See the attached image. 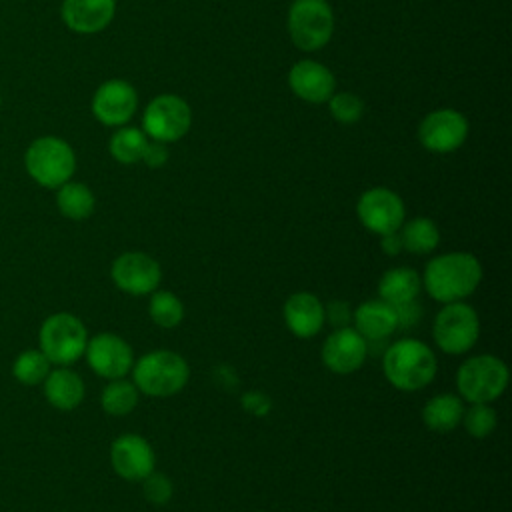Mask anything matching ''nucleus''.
I'll return each instance as SVG.
<instances>
[{
  "label": "nucleus",
  "instance_id": "obj_1",
  "mask_svg": "<svg viewBox=\"0 0 512 512\" xmlns=\"http://www.w3.org/2000/svg\"><path fill=\"white\" fill-rule=\"evenodd\" d=\"M420 278L422 288L436 302H462L480 286L482 264L474 254L454 250L434 256Z\"/></svg>",
  "mask_w": 512,
  "mask_h": 512
},
{
  "label": "nucleus",
  "instance_id": "obj_2",
  "mask_svg": "<svg viewBox=\"0 0 512 512\" xmlns=\"http://www.w3.org/2000/svg\"><path fill=\"white\" fill-rule=\"evenodd\" d=\"M382 372L396 390L416 392L436 378L438 360L426 342L400 338L382 352Z\"/></svg>",
  "mask_w": 512,
  "mask_h": 512
},
{
  "label": "nucleus",
  "instance_id": "obj_3",
  "mask_svg": "<svg viewBox=\"0 0 512 512\" xmlns=\"http://www.w3.org/2000/svg\"><path fill=\"white\" fill-rule=\"evenodd\" d=\"M132 382L138 392L150 398H168L178 394L190 378V366L178 352L152 350L132 364Z\"/></svg>",
  "mask_w": 512,
  "mask_h": 512
},
{
  "label": "nucleus",
  "instance_id": "obj_4",
  "mask_svg": "<svg viewBox=\"0 0 512 512\" xmlns=\"http://www.w3.org/2000/svg\"><path fill=\"white\" fill-rule=\"evenodd\" d=\"M24 168L36 184L56 190L72 180L76 172V154L64 138L40 136L28 144L24 152Z\"/></svg>",
  "mask_w": 512,
  "mask_h": 512
},
{
  "label": "nucleus",
  "instance_id": "obj_5",
  "mask_svg": "<svg viewBox=\"0 0 512 512\" xmlns=\"http://www.w3.org/2000/svg\"><path fill=\"white\" fill-rule=\"evenodd\" d=\"M506 386L508 366L494 354H476L458 366L456 390L470 404H490L504 394Z\"/></svg>",
  "mask_w": 512,
  "mask_h": 512
},
{
  "label": "nucleus",
  "instance_id": "obj_6",
  "mask_svg": "<svg viewBox=\"0 0 512 512\" xmlns=\"http://www.w3.org/2000/svg\"><path fill=\"white\" fill-rule=\"evenodd\" d=\"M88 330L84 322L70 312L50 314L38 330V348L56 366H70L84 356Z\"/></svg>",
  "mask_w": 512,
  "mask_h": 512
},
{
  "label": "nucleus",
  "instance_id": "obj_7",
  "mask_svg": "<svg viewBox=\"0 0 512 512\" xmlns=\"http://www.w3.org/2000/svg\"><path fill=\"white\" fill-rule=\"evenodd\" d=\"M286 26L298 50L316 52L324 48L334 34V12L326 0H292Z\"/></svg>",
  "mask_w": 512,
  "mask_h": 512
},
{
  "label": "nucleus",
  "instance_id": "obj_8",
  "mask_svg": "<svg viewBox=\"0 0 512 512\" xmlns=\"http://www.w3.org/2000/svg\"><path fill=\"white\" fill-rule=\"evenodd\" d=\"M432 338L444 354L468 352L480 338L478 312L466 300L444 304L434 318Z\"/></svg>",
  "mask_w": 512,
  "mask_h": 512
},
{
  "label": "nucleus",
  "instance_id": "obj_9",
  "mask_svg": "<svg viewBox=\"0 0 512 512\" xmlns=\"http://www.w3.org/2000/svg\"><path fill=\"white\" fill-rule=\"evenodd\" d=\"M192 126V110L188 102L176 94L154 96L142 116V132L156 142L170 144L188 134Z\"/></svg>",
  "mask_w": 512,
  "mask_h": 512
},
{
  "label": "nucleus",
  "instance_id": "obj_10",
  "mask_svg": "<svg viewBox=\"0 0 512 512\" xmlns=\"http://www.w3.org/2000/svg\"><path fill=\"white\" fill-rule=\"evenodd\" d=\"M356 214L360 224L376 236L398 232L406 220L402 198L384 186L364 190L356 202Z\"/></svg>",
  "mask_w": 512,
  "mask_h": 512
},
{
  "label": "nucleus",
  "instance_id": "obj_11",
  "mask_svg": "<svg viewBox=\"0 0 512 512\" xmlns=\"http://www.w3.org/2000/svg\"><path fill=\"white\" fill-rule=\"evenodd\" d=\"M418 142L434 154H450L468 138V120L454 108H436L418 124Z\"/></svg>",
  "mask_w": 512,
  "mask_h": 512
},
{
  "label": "nucleus",
  "instance_id": "obj_12",
  "mask_svg": "<svg viewBox=\"0 0 512 512\" xmlns=\"http://www.w3.org/2000/svg\"><path fill=\"white\" fill-rule=\"evenodd\" d=\"M114 286L130 296L152 294L162 280V268L156 258L146 252H124L110 266Z\"/></svg>",
  "mask_w": 512,
  "mask_h": 512
},
{
  "label": "nucleus",
  "instance_id": "obj_13",
  "mask_svg": "<svg viewBox=\"0 0 512 512\" xmlns=\"http://www.w3.org/2000/svg\"><path fill=\"white\" fill-rule=\"evenodd\" d=\"M84 356L90 370L106 380L128 376L134 364V352L130 344L112 332H100L88 338Z\"/></svg>",
  "mask_w": 512,
  "mask_h": 512
},
{
  "label": "nucleus",
  "instance_id": "obj_14",
  "mask_svg": "<svg viewBox=\"0 0 512 512\" xmlns=\"http://www.w3.org/2000/svg\"><path fill=\"white\" fill-rule=\"evenodd\" d=\"M138 108V94L134 86L122 78H110L102 82L92 94L90 110L92 116L112 128H120L128 124Z\"/></svg>",
  "mask_w": 512,
  "mask_h": 512
},
{
  "label": "nucleus",
  "instance_id": "obj_15",
  "mask_svg": "<svg viewBox=\"0 0 512 512\" xmlns=\"http://www.w3.org/2000/svg\"><path fill=\"white\" fill-rule=\"evenodd\" d=\"M112 470L130 482L144 480L156 470V456L150 442L140 434H120L110 444Z\"/></svg>",
  "mask_w": 512,
  "mask_h": 512
},
{
  "label": "nucleus",
  "instance_id": "obj_16",
  "mask_svg": "<svg viewBox=\"0 0 512 512\" xmlns=\"http://www.w3.org/2000/svg\"><path fill=\"white\" fill-rule=\"evenodd\" d=\"M320 356L330 372L346 376L356 372L364 364L368 356V346L366 340L352 326L334 328L326 336Z\"/></svg>",
  "mask_w": 512,
  "mask_h": 512
},
{
  "label": "nucleus",
  "instance_id": "obj_17",
  "mask_svg": "<svg viewBox=\"0 0 512 512\" xmlns=\"http://www.w3.org/2000/svg\"><path fill=\"white\" fill-rule=\"evenodd\" d=\"M288 86L296 98L308 104H324L336 92V78L324 64L304 58L290 68Z\"/></svg>",
  "mask_w": 512,
  "mask_h": 512
},
{
  "label": "nucleus",
  "instance_id": "obj_18",
  "mask_svg": "<svg viewBox=\"0 0 512 512\" xmlns=\"http://www.w3.org/2000/svg\"><path fill=\"white\" fill-rule=\"evenodd\" d=\"M282 316H284L286 328L296 338H312L326 324L322 300L316 294L306 290L294 292L286 298L282 306Z\"/></svg>",
  "mask_w": 512,
  "mask_h": 512
},
{
  "label": "nucleus",
  "instance_id": "obj_19",
  "mask_svg": "<svg viewBox=\"0 0 512 512\" xmlns=\"http://www.w3.org/2000/svg\"><path fill=\"white\" fill-rule=\"evenodd\" d=\"M116 14V0H62L60 16L76 34L102 32Z\"/></svg>",
  "mask_w": 512,
  "mask_h": 512
},
{
  "label": "nucleus",
  "instance_id": "obj_20",
  "mask_svg": "<svg viewBox=\"0 0 512 512\" xmlns=\"http://www.w3.org/2000/svg\"><path fill=\"white\" fill-rule=\"evenodd\" d=\"M352 322H354V330L366 342L388 340L398 330V320H396L394 306L380 300V298L362 302L352 312Z\"/></svg>",
  "mask_w": 512,
  "mask_h": 512
},
{
  "label": "nucleus",
  "instance_id": "obj_21",
  "mask_svg": "<svg viewBox=\"0 0 512 512\" xmlns=\"http://www.w3.org/2000/svg\"><path fill=\"white\" fill-rule=\"evenodd\" d=\"M44 396L46 400L62 412H70L80 406L84 400V380L70 366H58L48 372L44 378Z\"/></svg>",
  "mask_w": 512,
  "mask_h": 512
},
{
  "label": "nucleus",
  "instance_id": "obj_22",
  "mask_svg": "<svg viewBox=\"0 0 512 512\" xmlns=\"http://www.w3.org/2000/svg\"><path fill=\"white\" fill-rule=\"evenodd\" d=\"M422 290V278L414 268L396 266L386 270L378 280V298L398 306L416 300Z\"/></svg>",
  "mask_w": 512,
  "mask_h": 512
},
{
  "label": "nucleus",
  "instance_id": "obj_23",
  "mask_svg": "<svg viewBox=\"0 0 512 512\" xmlns=\"http://www.w3.org/2000/svg\"><path fill=\"white\" fill-rule=\"evenodd\" d=\"M464 414V400L458 394L442 392L426 400L422 408V422L434 432H452L460 426Z\"/></svg>",
  "mask_w": 512,
  "mask_h": 512
},
{
  "label": "nucleus",
  "instance_id": "obj_24",
  "mask_svg": "<svg viewBox=\"0 0 512 512\" xmlns=\"http://www.w3.org/2000/svg\"><path fill=\"white\" fill-rule=\"evenodd\" d=\"M56 208L68 220H86L96 208V196L84 182L68 180L56 188Z\"/></svg>",
  "mask_w": 512,
  "mask_h": 512
},
{
  "label": "nucleus",
  "instance_id": "obj_25",
  "mask_svg": "<svg viewBox=\"0 0 512 512\" xmlns=\"http://www.w3.org/2000/svg\"><path fill=\"white\" fill-rule=\"evenodd\" d=\"M398 234L402 248L410 254H430L440 244V230L436 222L426 216L404 220Z\"/></svg>",
  "mask_w": 512,
  "mask_h": 512
},
{
  "label": "nucleus",
  "instance_id": "obj_26",
  "mask_svg": "<svg viewBox=\"0 0 512 512\" xmlns=\"http://www.w3.org/2000/svg\"><path fill=\"white\" fill-rule=\"evenodd\" d=\"M146 144L148 136L142 132V128L124 124L110 136L108 152L118 164H136L142 160Z\"/></svg>",
  "mask_w": 512,
  "mask_h": 512
},
{
  "label": "nucleus",
  "instance_id": "obj_27",
  "mask_svg": "<svg viewBox=\"0 0 512 512\" xmlns=\"http://www.w3.org/2000/svg\"><path fill=\"white\" fill-rule=\"evenodd\" d=\"M140 400V392L132 380L116 378L108 380L100 394V406L110 416H126L130 414Z\"/></svg>",
  "mask_w": 512,
  "mask_h": 512
},
{
  "label": "nucleus",
  "instance_id": "obj_28",
  "mask_svg": "<svg viewBox=\"0 0 512 512\" xmlns=\"http://www.w3.org/2000/svg\"><path fill=\"white\" fill-rule=\"evenodd\" d=\"M50 370H52V362L46 358V354L40 348L24 350L12 362V374L24 386L42 384Z\"/></svg>",
  "mask_w": 512,
  "mask_h": 512
},
{
  "label": "nucleus",
  "instance_id": "obj_29",
  "mask_svg": "<svg viewBox=\"0 0 512 512\" xmlns=\"http://www.w3.org/2000/svg\"><path fill=\"white\" fill-rule=\"evenodd\" d=\"M148 314L152 322L160 328H176L182 318H184V304L182 300L170 292V290H160L156 288L150 294L148 302Z\"/></svg>",
  "mask_w": 512,
  "mask_h": 512
},
{
  "label": "nucleus",
  "instance_id": "obj_30",
  "mask_svg": "<svg viewBox=\"0 0 512 512\" xmlns=\"http://www.w3.org/2000/svg\"><path fill=\"white\" fill-rule=\"evenodd\" d=\"M496 422H498V416H496V410L490 406V404H470L468 408H464V414H462V422L466 432L472 436V438H486L494 432L496 428Z\"/></svg>",
  "mask_w": 512,
  "mask_h": 512
},
{
  "label": "nucleus",
  "instance_id": "obj_31",
  "mask_svg": "<svg viewBox=\"0 0 512 512\" xmlns=\"http://www.w3.org/2000/svg\"><path fill=\"white\" fill-rule=\"evenodd\" d=\"M326 104L330 116L340 124H356L364 116V100L354 92H334Z\"/></svg>",
  "mask_w": 512,
  "mask_h": 512
},
{
  "label": "nucleus",
  "instance_id": "obj_32",
  "mask_svg": "<svg viewBox=\"0 0 512 512\" xmlns=\"http://www.w3.org/2000/svg\"><path fill=\"white\" fill-rule=\"evenodd\" d=\"M142 482V494L144 498L154 504V506H164L170 502L172 494H174V486H172V480L162 474V472H156L152 470Z\"/></svg>",
  "mask_w": 512,
  "mask_h": 512
},
{
  "label": "nucleus",
  "instance_id": "obj_33",
  "mask_svg": "<svg viewBox=\"0 0 512 512\" xmlns=\"http://www.w3.org/2000/svg\"><path fill=\"white\" fill-rule=\"evenodd\" d=\"M394 312H396V320H398V328L400 330H410L424 316V310H422L418 300H410V302L398 304V306H394Z\"/></svg>",
  "mask_w": 512,
  "mask_h": 512
},
{
  "label": "nucleus",
  "instance_id": "obj_34",
  "mask_svg": "<svg viewBox=\"0 0 512 512\" xmlns=\"http://www.w3.org/2000/svg\"><path fill=\"white\" fill-rule=\"evenodd\" d=\"M324 318L330 326L344 328L352 322V310L344 300H332L324 306Z\"/></svg>",
  "mask_w": 512,
  "mask_h": 512
},
{
  "label": "nucleus",
  "instance_id": "obj_35",
  "mask_svg": "<svg viewBox=\"0 0 512 512\" xmlns=\"http://www.w3.org/2000/svg\"><path fill=\"white\" fill-rule=\"evenodd\" d=\"M242 406L248 414H254V416H266L270 412V398L264 394V392H246L242 396Z\"/></svg>",
  "mask_w": 512,
  "mask_h": 512
},
{
  "label": "nucleus",
  "instance_id": "obj_36",
  "mask_svg": "<svg viewBox=\"0 0 512 512\" xmlns=\"http://www.w3.org/2000/svg\"><path fill=\"white\" fill-rule=\"evenodd\" d=\"M140 162H144V164L150 166V168H160V166H164V164L168 162V148H166V144L156 142V140H152V142L148 140Z\"/></svg>",
  "mask_w": 512,
  "mask_h": 512
},
{
  "label": "nucleus",
  "instance_id": "obj_37",
  "mask_svg": "<svg viewBox=\"0 0 512 512\" xmlns=\"http://www.w3.org/2000/svg\"><path fill=\"white\" fill-rule=\"evenodd\" d=\"M380 248L384 254L388 256H398L404 248H402V240H400V234L398 232H390V234H384L380 236Z\"/></svg>",
  "mask_w": 512,
  "mask_h": 512
},
{
  "label": "nucleus",
  "instance_id": "obj_38",
  "mask_svg": "<svg viewBox=\"0 0 512 512\" xmlns=\"http://www.w3.org/2000/svg\"><path fill=\"white\" fill-rule=\"evenodd\" d=\"M0 104H2V94H0Z\"/></svg>",
  "mask_w": 512,
  "mask_h": 512
}]
</instances>
